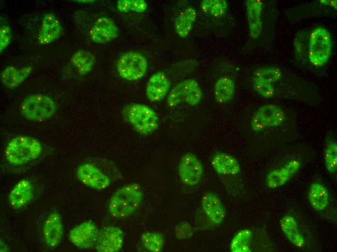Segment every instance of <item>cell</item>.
Instances as JSON below:
<instances>
[{"mask_svg":"<svg viewBox=\"0 0 337 252\" xmlns=\"http://www.w3.org/2000/svg\"><path fill=\"white\" fill-rule=\"evenodd\" d=\"M170 86V81L167 75L163 72H157L150 78L147 82L146 96L151 102H159L167 95Z\"/></svg>","mask_w":337,"mask_h":252,"instance_id":"603a6c76","label":"cell"},{"mask_svg":"<svg viewBox=\"0 0 337 252\" xmlns=\"http://www.w3.org/2000/svg\"><path fill=\"white\" fill-rule=\"evenodd\" d=\"M202 210L213 225H220L226 217V209L218 197L212 192L205 193L201 200Z\"/></svg>","mask_w":337,"mask_h":252,"instance_id":"ffe728a7","label":"cell"},{"mask_svg":"<svg viewBox=\"0 0 337 252\" xmlns=\"http://www.w3.org/2000/svg\"><path fill=\"white\" fill-rule=\"evenodd\" d=\"M119 34L118 28L110 18L103 16L94 23L90 32V37L96 44H105L116 39Z\"/></svg>","mask_w":337,"mask_h":252,"instance_id":"d6986e66","label":"cell"},{"mask_svg":"<svg viewBox=\"0 0 337 252\" xmlns=\"http://www.w3.org/2000/svg\"><path fill=\"white\" fill-rule=\"evenodd\" d=\"M42 152V145L36 139L28 136H18L9 142L5 155L10 163L18 165L37 158Z\"/></svg>","mask_w":337,"mask_h":252,"instance_id":"9c48e42d","label":"cell"},{"mask_svg":"<svg viewBox=\"0 0 337 252\" xmlns=\"http://www.w3.org/2000/svg\"><path fill=\"white\" fill-rule=\"evenodd\" d=\"M147 7V3L143 0H120L117 2L118 10L123 13L129 11L143 13Z\"/></svg>","mask_w":337,"mask_h":252,"instance_id":"836d02e7","label":"cell"},{"mask_svg":"<svg viewBox=\"0 0 337 252\" xmlns=\"http://www.w3.org/2000/svg\"><path fill=\"white\" fill-rule=\"evenodd\" d=\"M99 231L92 220L84 221L74 227L70 232L69 239L76 247L87 250L95 246Z\"/></svg>","mask_w":337,"mask_h":252,"instance_id":"2e32d148","label":"cell"},{"mask_svg":"<svg viewBox=\"0 0 337 252\" xmlns=\"http://www.w3.org/2000/svg\"><path fill=\"white\" fill-rule=\"evenodd\" d=\"M194 229L192 225L187 222L181 221L175 227L174 234L176 238L179 240H186L192 237Z\"/></svg>","mask_w":337,"mask_h":252,"instance_id":"e575fe53","label":"cell"},{"mask_svg":"<svg viewBox=\"0 0 337 252\" xmlns=\"http://www.w3.org/2000/svg\"><path fill=\"white\" fill-rule=\"evenodd\" d=\"M334 45L331 32L323 25H312L299 31L293 42L296 65L323 76L333 56Z\"/></svg>","mask_w":337,"mask_h":252,"instance_id":"3957f363","label":"cell"},{"mask_svg":"<svg viewBox=\"0 0 337 252\" xmlns=\"http://www.w3.org/2000/svg\"><path fill=\"white\" fill-rule=\"evenodd\" d=\"M95 61L94 55L85 50L77 51L71 58V62L80 75H85L91 71Z\"/></svg>","mask_w":337,"mask_h":252,"instance_id":"f546056e","label":"cell"},{"mask_svg":"<svg viewBox=\"0 0 337 252\" xmlns=\"http://www.w3.org/2000/svg\"><path fill=\"white\" fill-rule=\"evenodd\" d=\"M147 62L145 57L137 52H128L122 55L117 63L118 74L129 81L139 79L146 73Z\"/></svg>","mask_w":337,"mask_h":252,"instance_id":"4fadbf2b","label":"cell"},{"mask_svg":"<svg viewBox=\"0 0 337 252\" xmlns=\"http://www.w3.org/2000/svg\"><path fill=\"white\" fill-rule=\"evenodd\" d=\"M141 242L143 247L149 252L162 251L164 245L163 235L158 232H147L141 236Z\"/></svg>","mask_w":337,"mask_h":252,"instance_id":"d6a6232c","label":"cell"},{"mask_svg":"<svg viewBox=\"0 0 337 252\" xmlns=\"http://www.w3.org/2000/svg\"><path fill=\"white\" fill-rule=\"evenodd\" d=\"M63 32L62 25L53 13H46L43 16L38 41L42 45L50 44L59 39Z\"/></svg>","mask_w":337,"mask_h":252,"instance_id":"7402d4cb","label":"cell"},{"mask_svg":"<svg viewBox=\"0 0 337 252\" xmlns=\"http://www.w3.org/2000/svg\"><path fill=\"white\" fill-rule=\"evenodd\" d=\"M46 243L50 247L58 246L62 237L63 228L61 215L53 212L46 220L43 228Z\"/></svg>","mask_w":337,"mask_h":252,"instance_id":"cb8c5ba5","label":"cell"},{"mask_svg":"<svg viewBox=\"0 0 337 252\" xmlns=\"http://www.w3.org/2000/svg\"><path fill=\"white\" fill-rule=\"evenodd\" d=\"M249 34L253 41L270 45L275 36L278 14L274 0H247L245 1Z\"/></svg>","mask_w":337,"mask_h":252,"instance_id":"5b68a950","label":"cell"},{"mask_svg":"<svg viewBox=\"0 0 337 252\" xmlns=\"http://www.w3.org/2000/svg\"><path fill=\"white\" fill-rule=\"evenodd\" d=\"M285 237L297 248L306 251L315 250L318 245L317 234L312 222L299 208H289L279 221Z\"/></svg>","mask_w":337,"mask_h":252,"instance_id":"8992f818","label":"cell"},{"mask_svg":"<svg viewBox=\"0 0 337 252\" xmlns=\"http://www.w3.org/2000/svg\"><path fill=\"white\" fill-rule=\"evenodd\" d=\"M143 199V193L139 185L132 183L118 189L111 197L108 211L114 217L124 218L136 212Z\"/></svg>","mask_w":337,"mask_h":252,"instance_id":"52a82bcc","label":"cell"},{"mask_svg":"<svg viewBox=\"0 0 337 252\" xmlns=\"http://www.w3.org/2000/svg\"><path fill=\"white\" fill-rule=\"evenodd\" d=\"M236 85L234 78L223 76L217 79L214 87V96L215 102L219 105L230 103L234 99Z\"/></svg>","mask_w":337,"mask_h":252,"instance_id":"4316f807","label":"cell"},{"mask_svg":"<svg viewBox=\"0 0 337 252\" xmlns=\"http://www.w3.org/2000/svg\"><path fill=\"white\" fill-rule=\"evenodd\" d=\"M229 4L225 0H203L200 7L204 13L215 17H222L226 15Z\"/></svg>","mask_w":337,"mask_h":252,"instance_id":"1f68e13d","label":"cell"},{"mask_svg":"<svg viewBox=\"0 0 337 252\" xmlns=\"http://www.w3.org/2000/svg\"><path fill=\"white\" fill-rule=\"evenodd\" d=\"M57 105L50 96L35 94L26 97L22 102L20 110L27 119L34 122L46 120L56 112Z\"/></svg>","mask_w":337,"mask_h":252,"instance_id":"30bf717a","label":"cell"},{"mask_svg":"<svg viewBox=\"0 0 337 252\" xmlns=\"http://www.w3.org/2000/svg\"><path fill=\"white\" fill-rule=\"evenodd\" d=\"M76 173L77 178L82 184L96 190L105 189L111 183V178L107 173L90 162L80 164Z\"/></svg>","mask_w":337,"mask_h":252,"instance_id":"5bb4252c","label":"cell"},{"mask_svg":"<svg viewBox=\"0 0 337 252\" xmlns=\"http://www.w3.org/2000/svg\"><path fill=\"white\" fill-rule=\"evenodd\" d=\"M247 125L263 153L275 151L299 137L297 114L277 102H268L257 107L248 118Z\"/></svg>","mask_w":337,"mask_h":252,"instance_id":"7a4b0ae2","label":"cell"},{"mask_svg":"<svg viewBox=\"0 0 337 252\" xmlns=\"http://www.w3.org/2000/svg\"><path fill=\"white\" fill-rule=\"evenodd\" d=\"M202 91L198 82L194 79L184 80L176 85L170 91L167 99L168 106L175 107L182 102L196 106L202 98Z\"/></svg>","mask_w":337,"mask_h":252,"instance_id":"7c38bea8","label":"cell"},{"mask_svg":"<svg viewBox=\"0 0 337 252\" xmlns=\"http://www.w3.org/2000/svg\"><path fill=\"white\" fill-rule=\"evenodd\" d=\"M253 230L242 229L233 236L230 244V250L232 252H251L249 239Z\"/></svg>","mask_w":337,"mask_h":252,"instance_id":"4dcf8cb0","label":"cell"},{"mask_svg":"<svg viewBox=\"0 0 337 252\" xmlns=\"http://www.w3.org/2000/svg\"><path fill=\"white\" fill-rule=\"evenodd\" d=\"M33 198V187L28 180L18 181L10 191L8 199L11 205L19 208L29 204Z\"/></svg>","mask_w":337,"mask_h":252,"instance_id":"484cf974","label":"cell"},{"mask_svg":"<svg viewBox=\"0 0 337 252\" xmlns=\"http://www.w3.org/2000/svg\"><path fill=\"white\" fill-rule=\"evenodd\" d=\"M32 70L31 66H26L19 69L13 65H8L0 74L1 81L6 88L15 89L30 76Z\"/></svg>","mask_w":337,"mask_h":252,"instance_id":"83f0119b","label":"cell"},{"mask_svg":"<svg viewBox=\"0 0 337 252\" xmlns=\"http://www.w3.org/2000/svg\"><path fill=\"white\" fill-rule=\"evenodd\" d=\"M197 16L196 9L189 6L183 11L176 17L175 29L179 37L185 38L191 32Z\"/></svg>","mask_w":337,"mask_h":252,"instance_id":"f1b7e54d","label":"cell"},{"mask_svg":"<svg viewBox=\"0 0 337 252\" xmlns=\"http://www.w3.org/2000/svg\"><path fill=\"white\" fill-rule=\"evenodd\" d=\"M211 164L217 173L226 176L235 177L241 173V167L238 159L225 152H219L214 154Z\"/></svg>","mask_w":337,"mask_h":252,"instance_id":"44dd1931","label":"cell"},{"mask_svg":"<svg viewBox=\"0 0 337 252\" xmlns=\"http://www.w3.org/2000/svg\"><path fill=\"white\" fill-rule=\"evenodd\" d=\"M12 37L11 27L6 22L1 23L0 28V52L1 53L10 44Z\"/></svg>","mask_w":337,"mask_h":252,"instance_id":"d590c367","label":"cell"},{"mask_svg":"<svg viewBox=\"0 0 337 252\" xmlns=\"http://www.w3.org/2000/svg\"><path fill=\"white\" fill-rule=\"evenodd\" d=\"M275 151L262 174L263 184L270 189L282 187L293 179L313 157L311 148L303 143L291 142Z\"/></svg>","mask_w":337,"mask_h":252,"instance_id":"277c9868","label":"cell"},{"mask_svg":"<svg viewBox=\"0 0 337 252\" xmlns=\"http://www.w3.org/2000/svg\"><path fill=\"white\" fill-rule=\"evenodd\" d=\"M124 233L119 227L107 226L99 231L95 245L99 252H117L123 247Z\"/></svg>","mask_w":337,"mask_h":252,"instance_id":"ac0fdd59","label":"cell"},{"mask_svg":"<svg viewBox=\"0 0 337 252\" xmlns=\"http://www.w3.org/2000/svg\"><path fill=\"white\" fill-rule=\"evenodd\" d=\"M337 0H318L306 2L288 9L285 16L292 22L321 16H333L337 14Z\"/></svg>","mask_w":337,"mask_h":252,"instance_id":"8fae6325","label":"cell"},{"mask_svg":"<svg viewBox=\"0 0 337 252\" xmlns=\"http://www.w3.org/2000/svg\"><path fill=\"white\" fill-rule=\"evenodd\" d=\"M323 159L326 171L331 177L336 179L337 173V136L336 132L332 129H328L324 136Z\"/></svg>","mask_w":337,"mask_h":252,"instance_id":"d4e9b609","label":"cell"},{"mask_svg":"<svg viewBox=\"0 0 337 252\" xmlns=\"http://www.w3.org/2000/svg\"><path fill=\"white\" fill-rule=\"evenodd\" d=\"M123 119L138 134L147 136L155 131L158 126V117L149 106L138 103L124 107L122 112Z\"/></svg>","mask_w":337,"mask_h":252,"instance_id":"ba28073f","label":"cell"},{"mask_svg":"<svg viewBox=\"0 0 337 252\" xmlns=\"http://www.w3.org/2000/svg\"><path fill=\"white\" fill-rule=\"evenodd\" d=\"M178 173L182 181L186 186H194L201 179L203 167L198 158L192 153H187L181 158Z\"/></svg>","mask_w":337,"mask_h":252,"instance_id":"9a60e30c","label":"cell"},{"mask_svg":"<svg viewBox=\"0 0 337 252\" xmlns=\"http://www.w3.org/2000/svg\"><path fill=\"white\" fill-rule=\"evenodd\" d=\"M248 79L251 90L265 100L285 99L313 104L321 99L315 84L276 64L256 67Z\"/></svg>","mask_w":337,"mask_h":252,"instance_id":"6da1fadb","label":"cell"},{"mask_svg":"<svg viewBox=\"0 0 337 252\" xmlns=\"http://www.w3.org/2000/svg\"><path fill=\"white\" fill-rule=\"evenodd\" d=\"M308 200L312 208L322 213L327 211L331 204V197L327 186L319 175L311 181L308 190Z\"/></svg>","mask_w":337,"mask_h":252,"instance_id":"e0dca14e","label":"cell"}]
</instances>
